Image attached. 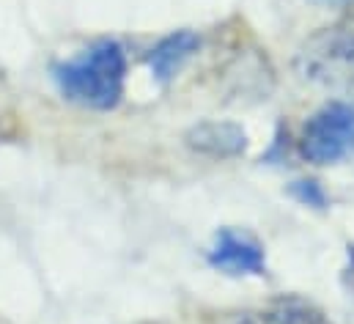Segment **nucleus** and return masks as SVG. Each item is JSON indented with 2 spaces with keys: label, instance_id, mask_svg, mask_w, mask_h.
Returning a JSON list of instances; mask_svg holds the SVG:
<instances>
[{
  "label": "nucleus",
  "instance_id": "nucleus-1",
  "mask_svg": "<svg viewBox=\"0 0 354 324\" xmlns=\"http://www.w3.org/2000/svg\"><path fill=\"white\" fill-rule=\"evenodd\" d=\"M53 78L64 99L91 110H110L121 102L124 93L127 58L118 42L104 39L91 44L77 58L58 64Z\"/></svg>",
  "mask_w": 354,
  "mask_h": 324
},
{
  "label": "nucleus",
  "instance_id": "nucleus-2",
  "mask_svg": "<svg viewBox=\"0 0 354 324\" xmlns=\"http://www.w3.org/2000/svg\"><path fill=\"white\" fill-rule=\"evenodd\" d=\"M299 80L330 93H354V28H324L297 53Z\"/></svg>",
  "mask_w": 354,
  "mask_h": 324
},
{
  "label": "nucleus",
  "instance_id": "nucleus-3",
  "mask_svg": "<svg viewBox=\"0 0 354 324\" xmlns=\"http://www.w3.org/2000/svg\"><path fill=\"white\" fill-rule=\"evenodd\" d=\"M299 154L313 165H333L354 154V107L327 102L302 127Z\"/></svg>",
  "mask_w": 354,
  "mask_h": 324
},
{
  "label": "nucleus",
  "instance_id": "nucleus-4",
  "mask_svg": "<svg viewBox=\"0 0 354 324\" xmlns=\"http://www.w3.org/2000/svg\"><path fill=\"white\" fill-rule=\"evenodd\" d=\"M209 264L225 275H264V247L242 231L223 228L209 250Z\"/></svg>",
  "mask_w": 354,
  "mask_h": 324
},
{
  "label": "nucleus",
  "instance_id": "nucleus-5",
  "mask_svg": "<svg viewBox=\"0 0 354 324\" xmlns=\"http://www.w3.org/2000/svg\"><path fill=\"white\" fill-rule=\"evenodd\" d=\"M184 143L203 154V157H214V160H231L245 154L248 149V132L234 124V121H201L195 127L187 129Z\"/></svg>",
  "mask_w": 354,
  "mask_h": 324
},
{
  "label": "nucleus",
  "instance_id": "nucleus-6",
  "mask_svg": "<svg viewBox=\"0 0 354 324\" xmlns=\"http://www.w3.org/2000/svg\"><path fill=\"white\" fill-rule=\"evenodd\" d=\"M201 39L192 30H176L171 36H165L149 55V66L154 72V78L160 82H168L178 69L189 61V55L198 50Z\"/></svg>",
  "mask_w": 354,
  "mask_h": 324
},
{
  "label": "nucleus",
  "instance_id": "nucleus-7",
  "mask_svg": "<svg viewBox=\"0 0 354 324\" xmlns=\"http://www.w3.org/2000/svg\"><path fill=\"white\" fill-rule=\"evenodd\" d=\"M269 324H327V319L305 300L297 297H286L277 300L269 311H264Z\"/></svg>",
  "mask_w": 354,
  "mask_h": 324
},
{
  "label": "nucleus",
  "instance_id": "nucleus-8",
  "mask_svg": "<svg viewBox=\"0 0 354 324\" xmlns=\"http://www.w3.org/2000/svg\"><path fill=\"white\" fill-rule=\"evenodd\" d=\"M291 192H294L302 204H308V206H324V192L319 190L316 181H297V184L291 187Z\"/></svg>",
  "mask_w": 354,
  "mask_h": 324
},
{
  "label": "nucleus",
  "instance_id": "nucleus-9",
  "mask_svg": "<svg viewBox=\"0 0 354 324\" xmlns=\"http://www.w3.org/2000/svg\"><path fill=\"white\" fill-rule=\"evenodd\" d=\"M225 324H269V319H266V314H239Z\"/></svg>",
  "mask_w": 354,
  "mask_h": 324
},
{
  "label": "nucleus",
  "instance_id": "nucleus-10",
  "mask_svg": "<svg viewBox=\"0 0 354 324\" xmlns=\"http://www.w3.org/2000/svg\"><path fill=\"white\" fill-rule=\"evenodd\" d=\"M310 3H316L322 8H344V6H352L354 0H310Z\"/></svg>",
  "mask_w": 354,
  "mask_h": 324
}]
</instances>
